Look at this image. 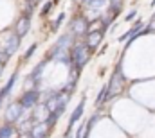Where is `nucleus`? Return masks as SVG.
<instances>
[{
  "label": "nucleus",
  "instance_id": "1",
  "mask_svg": "<svg viewBox=\"0 0 155 138\" xmlns=\"http://www.w3.org/2000/svg\"><path fill=\"white\" fill-rule=\"evenodd\" d=\"M87 61H88V47H87V43H76L72 47V50H71V63L74 65L76 74L81 72V68L87 65Z\"/></svg>",
  "mask_w": 155,
  "mask_h": 138
},
{
  "label": "nucleus",
  "instance_id": "2",
  "mask_svg": "<svg viewBox=\"0 0 155 138\" xmlns=\"http://www.w3.org/2000/svg\"><path fill=\"white\" fill-rule=\"evenodd\" d=\"M22 111H24V108H22V104H20V102L9 104V106H7V109H5V120H7L9 124H13V122L20 120Z\"/></svg>",
  "mask_w": 155,
  "mask_h": 138
},
{
  "label": "nucleus",
  "instance_id": "3",
  "mask_svg": "<svg viewBox=\"0 0 155 138\" xmlns=\"http://www.w3.org/2000/svg\"><path fill=\"white\" fill-rule=\"evenodd\" d=\"M38 99H40V92L38 90H27V92L22 95V99H20L18 102L22 104L24 109H27V108H33L35 104L38 102Z\"/></svg>",
  "mask_w": 155,
  "mask_h": 138
},
{
  "label": "nucleus",
  "instance_id": "4",
  "mask_svg": "<svg viewBox=\"0 0 155 138\" xmlns=\"http://www.w3.org/2000/svg\"><path fill=\"white\" fill-rule=\"evenodd\" d=\"M29 27H31V16L24 14V16L16 22V36H18V38L25 36L29 33Z\"/></svg>",
  "mask_w": 155,
  "mask_h": 138
},
{
  "label": "nucleus",
  "instance_id": "5",
  "mask_svg": "<svg viewBox=\"0 0 155 138\" xmlns=\"http://www.w3.org/2000/svg\"><path fill=\"white\" fill-rule=\"evenodd\" d=\"M87 20H85V16H76L74 20H72V27H71V31L74 33L76 36H81L87 33Z\"/></svg>",
  "mask_w": 155,
  "mask_h": 138
},
{
  "label": "nucleus",
  "instance_id": "6",
  "mask_svg": "<svg viewBox=\"0 0 155 138\" xmlns=\"http://www.w3.org/2000/svg\"><path fill=\"white\" fill-rule=\"evenodd\" d=\"M85 104H87V102H85V99H81V101H79V104L76 106V109H74V111H72V115H71V120H69V127H72V126L76 124L78 120L83 117V111H85Z\"/></svg>",
  "mask_w": 155,
  "mask_h": 138
},
{
  "label": "nucleus",
  "instance_id": "7",
  "mask_svg": "<svg viewBox=\"0 0 155 138\" xmlns=\"http://www.w3.org/2000/svg\"><path fill=\"white\" fill-rule=\"evenodd\" d=\"M51 127L47 126V122H41V124H36L33 129H31V138H45L47 136V131Z\"/></svg>",
  "mask_w": 155,
  "mask_h": 138
},
{
  "label": "nucleus",
  "instance_id": "8",
  "mask_svg": "<svg viewBox=\"0 0 155 138\" xmlns=\"http://www.w3.org/2000/svg\"><path fill=\"white\" fill-rule=\"evenodd\" d=\"M101 39H103V33H101V31L90 33V34H87V47H88V49H96V47L101 43Z\"/></svg>",
  "mask_w": 155,
  "mask_h": 138
},
{
  "label": "nucleus",
  "instance_id": "9",
  "mask_svg": "<svg viewBox=\"0 0 155 138\" xmlns=\"http://www.w3.org/2000/svg\"><path fill=\"white\" fill-rule=\"evenodd\" d=\"M0 138H18V131L13 124H5L4 127H0Z\"/></svg>",
  "mask_w": 155,
  "mask_h": 138
},
{
  "label": "nucleus",
  "instance_id": "10",
  "mask_svg": "<svg viewBox=\"0 0 155 138\" xmlns=\"http://www.w3.org/2000/svg\"><path fill=\"white\" fill-rule=\"evenodd\" d=\"M18 45H20V38H18L16 34H13L9 39H7V43H5V50H4V52L11 56V54H15V52H16Z\"/></svg>",
  "mask_w": 155,
  "mask_h": 138
},
{
  "label": "nucleus",
  "instance_id": "11",
  "mask_svg": "<svg viewBox=\"0 0 155 138\" xmlns=\"http://www.w3.org/2000/svg\"><path fill=\"white\" fill-rule=\"evenodd\" d=\"M141 27H143V22H141V20H137V22H135V24H134V25H132V27H130L126 33H124V34L119 38V41H124L126 38H132V36H135L139 31H141Z\"/></svg>",
  "mask_w": 155,
  "mask_h": 138
},
{
  "label": "nucleus",
  "instance_id": "12",
  "mask_svg": "<svg viewBox=\"0 0 155 138\" xmlns=\"http://www.w3.org/2000/svg\"><path fill=\"white\" fill-rule=\"evenodd\" d=\"M101 27H103V22H101V20H94V22H90V24L87 25V34L97 33V31H101Z\"/></svg>",
  "mask_w": 155,
  "mask_h": 138
},
{
  "label": "nucleus",
  "instance_id": "13",
  "mask_svg": "<svg viewBox=\"0 0 155 138\" xmlns=\"http://www.w3.org/2000/svg\"><path fill=\"white\" fill-rule=\"evenodd\" d=\"M16 77H18V74L15 72V74H13V75L9 77V81H7V84H5V86L2 88V92H4L5 95H9V93H11V90H13V86H15V83H16Z\"/></svg>",
  "mask_w": 155,
  "mask_h": 138
},
{
  "label": "nucleus",
  "instance_id": "14",
  "mask_svg": "<svg viewBox=\"0 0 155 138\" xmlns=\"http://www.w3.org/2000/svg\"><path fill=\"white\" fill-rule=\"evenodd\" d=\"M43 67H45V61H41V63H38V67L35 68V72L29 75V79H35V81H38L40 75H41V72H43Z\"/></svg>",
  "mask_w": 155,
  "mask_h": 138
},
{
  "label": "nucleus",
  "instance_id": "15",
  "mask_svg": "<svg viewBox=\"0 0 155 138\" xmlns=\"http://www.w3.org/2000/svg\"><path fill=\"white\" fill-rule=\"evenodd\" d=\"M107 4H108V0H90L87 5L92 7V9H97V7H105Z\"/></svg>",
  "mask_w": 155,
  "mask_h": 138
},
{
  "label": "nucleus",
  "instance_id": "16",
  "mask_svg": "<svg viewBox=\"0 0 155 138\" xmlns=\"http://www.w3.org/2000/svg\"><path fill=\"white\" fill-rule=\"evenodd\" d=\"M63 18H65V14L61 13V14L58 16V20H56V22L52 24V31H58V29H60V25H61V22H63Z\"/></svg>",
  "mask_w": 155,
  "mask_h": 138
},
{
  "label": "nucleus",
  "instance_id": "17",
  "mask_svg": "<svg viewBox=\"0 0 155 138\" xmlns=\"http://www.w3.org/2000/svg\"><path fill=\"white\" fill-rule=\"evenodd\" d=\"M35 50H36V43H35V45H31V47L25 50V54H24V59H29V58L35 54Z\"/></svg>",
  "mask_w": 155,
  "mask_h": 138
},
{
  "label": "nucleus",
  "instance_id": "18",
  "mask_svg": "<svg viewBox=\"0 0 155 138\" xmlns=\"http://www.w3.org/2000/svg\"><path fill=\"white\" fill-rule=\"evenodd\" d=\"M51 7H52V2H47L43 7H41V14L45 16V14H49V11H51Z\"/></svg>",
  "mask_w": 155,
  "mask_h": 138
},
{
  "label": "nucleus",
  "instance_id": "19",
  "mask_svg": "<svg viewBox=\"0 0 155 138\" xmlns=\"http://www.w3.org/2000/svg\"><path fill=\"white\" fill-rule=\"evenodd\" d=\"M83 131H85V124L78 126V133H76V138H83Z\"/></svg>",
  "mask_w": 155,
  "mask_h": 138
},
{
  "label": "nucleus",
  "instance_id": "20",
  "mask_svg": "<svg viewBox=\"0 0 155 138\" xmlns=\"http://www.w3.org/2000/svg\"><path fill=\"white\" fill-rule=\"evenodd\" d=\"M135 16H137V11H132V13H128V14H126V22H130V20H134Z\"/></svg>",
  "mask_w": 155,
  "mask_h": 138
},
{
  "label": "nucleus",
  "instance_id": "21",
  "mask_svg": "<svg viewBox=\"0 0 155 138\" xmlns=\"http://www.w3.org/2000/svg\"><path fill=\"white\" fill-rule=\"evenodd\" d=\"M146 29H148V33H150V31H155V20H152V22L148 24V27H146Z\"/></svg>",
  "mask_w": 155,
  "mask_h": 138
},
{
  "label": "nucleus",
  "instance_id": "22",
  "mask_svg": "<svg viewBox=\"0 0 155 138\" xmlns=\"http://www.w3.org/2000/svg\"><path fill=\"white\" fill-rule=\"evenodd\" d=\"M5 97H7V95H5V93L0 90V106H2V102H4V99H5Z\"/></svg>",
  "mask_w": 155,
  "mask_h": 138
},
{
  "label": "nucleus",
  "instance_id": "23",
  "mask_svg": "<svg viewBox=\"0 0 155 138\" xmlns=\"http://www.w3.org/2000/svg\"><path fill=\"white\" fill-rule=\"evenodd\" d=\"M4 65H5V63H2V61H0V74H2V68H4Z\"/></svg>",
  "mask_w": 155,
  "mask_h": 138
},
{
  "label": "nucleus",
  "instance_id": "24",
  "mask_svg": "<svg viewBox=\"0 0 155 138\" xmlns=\"http://www.w3.org/2000/svg\"><path fill=\"white\" fill-rule=\"evenodd\" d=\"M152 5H155V0H152Z\"/></svg>",
  "mask_w": 155,
  "mask_h": 138
}]
</instances>
